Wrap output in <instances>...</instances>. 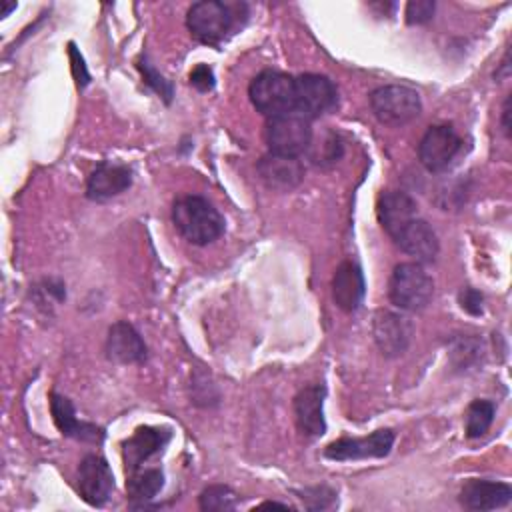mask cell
Returning a JSON list of instances; mask_svg holds the SVG:
<instances>
[{
    "label": "cell",
    "mask_w": 512,
    "mask_h": 512,
    "mask_svg": "<svg viewBox=\"0 0 512 512\" xmlns=\"http://www.w3.org/2000/svg\"><path fill=\"white\" fill-rule=\"evenodd\" d=\"M392 240L402 252L416 258V262H432L440 248L432 226L418 216L412 218Z\"/></svg>",
    "instance_id": "16"
},
{
    "label": "cell",
    "mask_w": 512,
    "mask_h": 512,
    "mask_svg": "<svg viewBox=\"0 0 512 512\" xmlns=\"http://www.w3.org/2000/svg\"><path fill=\"white\" fill-rule=\"evenodd\" d=\"M324 396H326V390L320 384L304 386L294 396V416L302 434L316 438L326 432Z\"/></svg>",
    "instance_id": "14"
},
{
    "label": "cell",
    "mask_w": 512,
    "mask_h": 512,
    "mask_svg": "<svg viewBox=\"0 0 512 512\" xmlns=\"http://www.w3.org/2000/svg\"><path fill=\"white\" fill-rule=\"evenodd\" d=\"M416 212V200L402 190H388L378 200V220L390 238H394L412 218H416Z\"/></svg>",
    "instance_id": "21"
},
{
    "label": "cell",
    "mask_w": 512,
    "mask_h": 512,
    "mask_svg": "<svg viewBox=\"0 0 512 512\" xmlns=\"http://www.w3.org/2000/svg\"><path fill=\"white\" fill-rule=\"evenodd\" d=\"M190 84L198 90V92H208L214 88L216 84V78H214V72L210 66L206 64H198L192 68L190 72Z\"/></svg>",
    "instance_id": "28"
},
{
    "label": "cell",
    "mask_w": 512,
    "mask_h": 512,
    "mask_svg": "<svg viewBox=\"0 0 512 512\" xmlns=\"http://www.w3.org/2000/svg\"><path fill=\"white\" fill-rule=\"evenodd\" d=\"M50 410H52L54 424L58 426V430L64 436L80 440V442H100L104 438V430L100 426L82 422L76 418L74 406L66 396L52 392L50 394Z\"/></svg>",
    "instance_id": "19"
},
{
    "label": "cell",
    "mask_w": 512,
    "mask_h": 512,
    "mask_svg": "<svg viewBox=\"0 0 512 512\" xmlns=\"http://www.w3.org/2000/svg\"><path fill=\"white\" fill-rule=\"evenodd\" d=\"M256 170H258L260 180L268 188L280 190V192L294 190L304 178V166L298 158L280 156V154H272V152L258 160Z\"/></svg>",
    "instance_id": "13"
},
{
    "label": "cell",
    "mask_w": 512,
    "mask_h": 512,
    "mask_svg": "<svg viewBox=\"0 0 512 512\" xmlns=\"http://www.w3.org/2000/svg\"><path fill=\"white\" fill-rule=\"evenodd\" d=\"M248 96L254 108L268 118L294 112V76L264 70L250 82Z\"/></svg>",
    "instance_id": "3"
},
{
    "label": "cell",
    "mask_w": 512,
    "mask_h": 512,
    "mask_svg": "<svg viewBox=\"0 0 512 512\" xmlns=\"http://www.w3.org/2000/svg\"><path fill=\"white\" fill-rule=\"evenodd\" d=\"M434 294V282L420 262H402L392 270L388 282L390 302L408 312L422 310Z\"/></svg>",
    "instance_id": "2"
},
{
    "label": "cell",
    "mask_w": 512,
    "mask_h": 512,
    "mask_svg": "<svg viewBox=\"0 0 512 512\" xmlns=\"http://www.w3.org/2000/svg\"><path fill=\"white\" fill-rule=\"evenodd\" d=\"M186 26L204 44H220L234 26L232 8L224 2L202 0L188 8Z\"/></svg>",
    "instance_id": "6"
},
{
    "label": "cell",
    "mask_w": 512,
    "mask_h": 512,
    "mask_svg": "<svg viewBox=\"0 0 512 512\" xmlns=\"http://www.w3.org/2000/svg\"><path fill=\"white\" fill-rule=\"evenodd\" d=\"M394 446L392 430H376L366 438H340L324 448L328 460H362V458H384Z\"/></svg>",
    "instance_id": "9"
},
{
    "label": "cell",
    "mask_w": 512,
    "mask_h": 512,
    "mask_svg": "<svg viewBox=\"0 0 512 512\" xmlns=\"http://www.w3.org/2000/svg\"><path fill=\"white\" fill-rule=\"evenodd\" d=\"M512 500V488L506 482L492 480H468L460 490V504L468 510H496L508 506Z\"/></svg>",
    "instance_id": "17"
},
{
    "label": "cell",
    "mask_w": 512,
    "mask_h": 512,
    "mask_svg": "<svg viewBox=\"0 0 512 512\" xmlns=\"http://www.w3.org/2000/svg\"><path fill=\"white\" fill-rule=\"evenodd\" d=\"M200 510L206 512H228L238 506V494L224 484H212L200 492Z\"/></svg>",
    "instance_id": "23"
},
{
    "label": "cell",
    "mask_w": 512,
    "mask_h": 512,
    "mask_svg": "<svg viewBox=\"0 0 512 512\" xmlns=\"http://www.w3.org/2000/svg\"><path fill=\"white\" fill-rule=\"evenodd\" d=\"M370 108L382 124L402 126L420 114L422 102L416 90L400 84H388L370 94Z\"/></svg>",
    "instance_id": "4"
},
{
    "label": "cell",
    "mask_w": 512,
    "mask_h": 512,
    "mask_svg": "<svg viewBox=\"0 0 512 512\" xmlns=\"http://www.w3.org/2000/svg\"><path fill=\"white\" fill-rule=\"evenodd\" d=\"M502 130L506 136H510V98H506L502 106Z\"/></svg>",
    "instance_id": "31"
},
{
    "label": "cell",
    "mask_w": 512,
    "mask_h": 512,
    "mask_svg": "<svg viewBox=\"0 0 512 512\" xmlns=\"http://www.w3.org/2000/svg\"><path fill=\"white\" fill-rule=\"evenodd\" d=\"M106 356L118 364H136L146 360V344L128 322H114L106 336Z\"/></svg>",
    "instance_id": "18"
},
{
    "label": "cell",
    "mask_w": 512,
    "mask_h": 512,
    "mask_svg": "<svg viewBox=\"0 0 512 512\" xmlns=\"http://www.w3.org/2000/svg\"><path fill=\"white\" fill-rule=\"evenodd\" d=\"M458 302H460L462 310H466L468 314H472V316L482 314V302H484V298H482V294H480L478 290H474V288H470V286L464 288V290H460Z\"/></svg>",
    "instance_id": "29"
},
{
    "label": "cell",
    "mask_w": 512,
    "mask_h": 512,
    "mask_svg": "<svg viewBox=\"0 0 512 512\" xmlns=\"http://www.w3.org/2000/svg\"><path fill=\"white\" fill-rule=\"evenodd\" d=\"M338 92L334 82L322 74L294 76V112L312 120L336 106Z\"/></svg>",
    "instance_id": "7"
},
{
    "label": "cell",
    "mask_w": 512,
    "mask_h": 512,
    "mask_svg": "<svg viewBox=\"0 0 512 512\" xmlns=\"http://www.w3.org/2000/svg\"><path fill=\"white\" fill-rule=\"evenodd\" d=\"M312 126L310 120L296 114H280L266 122V144L272 154L298 158L310 148Z\"/></svg>",
    "instance_id": "5"
},
{
    "label": "cell",
    "mask_w": 512,
    "mask_h": 512,
    "mask_svg": "<svg viewBox=\"0 0 512 512\" xmlns=\"http://www.w3.org/2000/svg\"><path fill=\"white\" fill-rule=\"evenodd\" d=\"M0 4H2V14H0V16H8L12 10H16V2H6V0H2Z\"/></svg>",
    "instance_id": "32"
},
{
    "label": "cell",
    "mask_w": 512,
    "mask_h": 512,
    "mask_svg": "<svg viewBox=\"0 0 512 512\" xmlns=\"http://www.w3.org/2000/svg\"><path fill=\"white\" fill-rule=\"evenodd\" d=\"M172 222L176 230L192 244L204 246L224 232L222 214L204 196H180L172 204Z\"/></svg>",
    "instance_id": "1"
},
{
    "label": "cell",
    "mask_w": 512,
    "mask_h": 512,
    "mask_svg": "<svg viewBox=\"0 0 512 512\" xmlns=\"http://www.w3.org/2000/svg\"><path fill=\"white\" fill-rule=\"evenodd\" d=\"M132 186V170L124 164L102 162L86 182V196L94 202L110 200Z\"/></svg>",
    "instance_id": "15"
},
{
    "label": "cell",
    "mask_w": 512,
    "mask_h": 512,
    "mask_svg": "<svg viewBox=\"0 0 512 512\" xmlns=\"http://www.w3.org/2000/svg\"><path fill=\"white\" fill-rule=\"evenodd\" d=\"M78 488L90 506L106 504L114 490V474L102 456H84L78 466Z\"/></svg>",
    "instance_id": "11"
},
{
    "label": "cell",
    "mask_w": 512,
    "mask_h": 512,
    "mask_svg": "<svg viewBox=\"0 0 512 512\" xmlns=\"http://www.w3.org/2000/svg\"><path fill=\"white\" fill-rule=\"evenodd\" d=\"M136 66H138V70H140L144 82H146L156 94H160V96L164 98V102L168 104V102L172 100V96H174V88H172L170 80H166V78L148 62L146 56H142Z\"/></svg>",
    "instance_id": "25"
},
{
    "label": "cell",
    "mask_w": 512,
    "mask_h": 512,
    "mask_svg": "<svg viewBox=\"0 0 512 512\" xmlns=\"http://www.w3.org/2000/svg\"><path fill=\"white\" fill-rule=\"evenodd\" d=\"M164 486V474L160 468H138L128 472L126 492L130 506H146Z\"/></svg>",
    "instance_id": "22"
},
{
    "label": "cell",
    "mask_w": 512,
    "mask_h": 512,
    "mask_svg": "<svg viewBox=\"0 0 512 512\" xmlns=\"http://www.w3.org/2000/svg\"><path fill=\"white\" fill-rule=\"evenodd\" d=\"M302 496V502L308 506V508H312V510H322V508H330L332 504H334V500H336V494L330 490V488H326V486H316V488H306L304 492H300Z\"/></svg>",
    "instance_id": "26"
},
{
    "label": "cell",
    "mask_w": 512,
    "mask_h": 512,
    "mask_svg": "<svg viewBox=\"0 0 512 512\" xmlns=\"http://www.w3.org/2000/svg\"><path fill=\"white\" fill-rule=\"evenodd\" d=\"M494 404L490 400H474L466 410V436L480 438L488 432L494 420Z\"/></svg>",
    "instance_id": "24"
},
{
    "label": "cell",
    "mask_w": 512,
    "mask_h": 512,
    "mask_svg": "<svg viewBox=\"0 0 512 512\" xmlns=\"http://www.w3.org/2000/svg\"><path fill=\"white\" fill-rule=\"evenodd\" d=\"M70 58H72V72H74V78H76V84L78 86H86L90 76L86 72V66H84V60L82 56L76 52L74 44H70Z\"/></svg>",
    "instance_id": "30"
},
{
    "label": "cell",
    "mask_w": 512,
    "mask_h": 512,
    "mask_svg": "<svg viewBox=\"0 0 512 512\" xmlns=\"http://www.w3.org/2000/svg\"><path fill=\"white\" fill-rule=\"evenodd\" d=\"M436 4L432 0H412L406 4V22L408 24H426L434 16Z\"/></svg>",
    "instance_id": "27"
},
{
    "label": "cell",
    "mask_w": 512,
    "mask_h": 512,
    "mask_svg": "<svg viewBox=\"0 0 512 512\" xmlns=\"http://www.w3.org/2000/svg\"><path fill=\"white\" fill-rule=\"evenodd\" d=\"M168 440H170V430L140 426L122 444V458H124L126 472H134L142 468L152 456H156L168 444Z\"/></svg>",
    "instance_id": "12"
},
{
    "label": "cell",
    "mask_w": 512,
    "mask_h": 512,
    "mask_svg": "<svg viewBox=\"0 0 512 512\" xmlns=\"http://www.w3.org/2000/svg\"><path fill=\"white\" fill-rule=\"evenodd\" d=\"M364 276L358 264L342 262L332 278V298L344 312H356L364 300Z\"/></svg>",
    "instance_id": "20"
},
{
    "label": "cell",
    "mask_w": 512,
    "mask_h": 512,
    "mask_svg": "<svg viewBox=\"0 0 512 512\" xmlns=\"http://www.w3.org/2000/svg\"><path fill=\"white\" fill-rule=\"evenodd\" d=\"M460 148L462 138L458 132L448 124H436L424 132L418 144V160L428 172H442L452 164Z\"/></svg>",
    "instance_id": "8"
},
{
    "label": "cell",
    "mask_w": 512,
    "mask_h": 512,
    "mask_svg": "<svg viewBox=\"0 0 512 512\" xmlns=\"http://www.w3.org/2000/svg\"><path fill=\"white\" fill-rule=\"evenodd\" d=\"M268 506H278V508H288V504L282 502H262L258 508H268Z\"/></svg>",
    "instance_id": "33"
},
{
    "label": "cell",
    "mask_w": 512,
    "mask_h": 512,
    "mask_svg": "<svg viewBox=\"0 0 512 512\" xmlns=\"http://www.w3.org/2000/svg\"><path fill=\"white\" fill-rule=\"evenodd\" d=\"M372 336L384 356H400L412 340V324L406 316L390 310H378L372 320Z\"/></svg>",
    "instance_id": "10"
}]
</instances>
